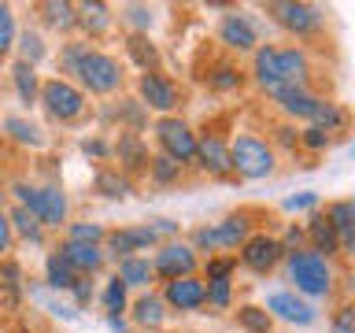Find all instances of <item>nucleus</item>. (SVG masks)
Listing matches in <instances>:
<instances>
[{
	"instance_id": "obj_19",
	"label": "nucleus",
	"mask_w": 355,
	"mask_h": 333,
	"mask_svg": "<svg viewBox=\"0 0 355 333\" xmlns=\"http://www.w3.org/2000/svg\"><path fill=\"white\" fill-rule=\"evenodd\" d=\"M255 78H259V85L266 89V93L285 89L282 74H277V49H259L255 52Z\"/></svg>"
},
{
	"instance_id": "obj_30",
	"label": "nucleus",
	"mask_w": 355,
	"mask_h": 333,
	"mask_svg": "<svg viewBox=\"0 0 355 333\" xmlns=\"http://www.w3.org/2000/svg\"><path fill=\"white\" fill-rule=\"evenodd\" d=\"M96 189H100L104 196H111V200L130 196V182H126V178H119L115 171H104V174H100V178H96Z\"/></svg>"
},
{
	"instance_id": "obj_7",
	"label": "nucleus",
	"mask_w": 355,
	"mask_h": 333,
	"mask_svg": "<svg viewBox=\"0 0 355 333\" xmlns=\"http://www.w3.org/2000/svg\"><path fill=\"white\" fill-rule=\"evenodd\" d=\"M193 266H196V255L193 248H185V244H166V248L159 252V259H155V271H159L163 278H193Z\"/></svg>"
},
{
	"instance_id": "obj_5",
	"label": "nucleus",
	"mask_w": 355,
	"mask_h": 333,
	"mask_svg": "<svg viewBox=\"0 0 355 333\" xmlns=\"http://www.w3.org/2000/svg\"><path fill=\"white\" fill-rule=\"evenodd\" d=\"M155 133H159L163 148H166V155H171L174 163H189V160L196 155V137L189 133L185 122H178V119H159Z\"/></svg>"
},
{
	"instance_id": "obj_49",
	"label": "nucleus",
	"mask_w": 355,
	"mask_h": 333,
	"mask_svg": "<svg viewBox=\"0 0 355 333\" xmlns=\"http://www.w3.org/2000/svg\"><path fill=\"white\" fill-rule=\"evenodd\" d=\"M130 22H137V26H148V22H152L148 8H130Z\"/></svg>"
},
{
	"instance_id": "obj_14",
	"label": "nucleus",
	"mask_w": 355,
	"mask_h": 333,
	"mask_svg": "<svg viewBox=\"0 0 355 333\" xmlns=\"http://www.w3.org/2000/svg\"><path fill=\"white\" fill-rule=\"evenodd\" d=\"M277 74H282L285 89H304V82H307V60L296 49H277Z\"/></svg>"
},
{
	"instance_id": "obj_25",
	"label": "nucleus",
	"mask_w": 355,
	"mask_h": 333,
	"mask_svg": "<svg viewBox=\"0 0 355 333\" xmlns=\"http://www.w3.org/2000/svg\"><path fill=\"white\" fill-rule=\"evenodd\" d=\"M148 278H152V266L144 263V259H122L119 263V282L122 285H148Z\"/></svg>"
},
{
	"instance_id": "obj_40",
	"label": "nucleus",
	"mask_w": 355,
	"mask_h": 333,
	"mask_svg": "<svg viewBox=\"0 0 355 333\" xmlns=\"http://www.w3.org/2000/svg\"><path fill=\"white\" fill-rule=\"evenodd\" d=\"M148 163H152V174L159 178V182H174L178 178V163L171 155H159V160H148Z\"/></svg>"
},
{
	"instance_id": "obj_32",
	"label": "nucleus",
	"mask_w": 355,
	"mask_h": 333,
	"mask_svg": "<svg viewBox=\"0 0 355 333\" xmlns=\"http://www.w3.org/2000/svg\"><path fill=\"white\" fill-rule=\"evenodd\" d=\"M241 322H244V330H252V333H270V315L259 307H241Z\"/></svg>"
},
{
	"instance_id": "obj_26",
	"label": "nucleus",
	"mask_w": 355,
	"mask_h": 333,
	"mask_svg": "<svg viewBox=\"0 0 355 333\" xmlns=\"http://www.w3.org/2000/svg\"><path fill=\"white\" fill-rule=\"evenodd\" d=\"M4 130H8L19 144H33V148H41V144H44V133L33 126V122H26V119H8Z\"/></svg>"
},
{
	"instance_id": "obj_31",
	"label": "nucleus",
	"mask_w": 355,
	"mask_h": 333,
	"mask_svg": "<svg viewBox=\"0 0 355 333\" xmlns=\"http://www.w3.org/2000/svg\"><path fill=\"white\" fill-rule=\"evenodd\" d=\"M130 56H133V60H137V63L144 67V71L159 63V56H155V49L148 44V37H141V33H137V37H130Z\"/></svg>"
},
{
	"instance_id": "obj_41",
	"label": "nucleus",
	"mask_w": 355,
	"mask_h": 333,
	"mask_svg": "<svg viewBox=\"0 0 355 333\" xmlns=\"http://www.w3.org/2000/svg\"><path fill=\"white\" fill-rule=\"evenodd\" d=\"M100 237H104V230L93 226V222H82V226L71 230V241H82V244H96Z\"/></svg>"
},
{
	"instance_id": "obj_1",
	"label": "nucleus",
	"mask_w": 355,
	"mask_h": 333,
	"mask_svg": "<svg viewBox=\"0 0 355 333\" xmlns=\"http://www.w3.org/2000/svg\"><path fill=\"white\" fill-rule=\"evenodd\" d=\"M71 71L89 85V93H115L119 82H122L119 63L104 52H89V49H78V60H74Z\"/></svg>"
},
{
	"instance_id": "obj_46",
	"label": "nucleus",
	"mask_w": 355,
	"mask_h": 333,
	"mask_svg": "<svg viewBox=\"0 0 355 333\" xmlns=\"http://www.w3.org/2000/svg\"><path fill=\"white\" fill-rule=\"evenodd\" d=\"M233 271V259H215V263H207V274L211 278H230Z\"/></svg>"
},
{
	"instance_id": "obj_15",
	"label": "nucleus",
	"mask_w": 355,
	"mask_h": 333,
	"mask_svg": "<svg viewBox=\"0 0 355 333\" xmlns=\"http://www.w3.org/2000/svg\"><path fill=\"white\" fill-rule=\"evenodd\" d=\"M218 33H222V41H226L230 49H237V52H248L255 44V26L244 15H226Z\"/></svg>"
},
{
	"instance_id": "obj_48",
	"label": "nucleus",
	"mask_w": 355,
	"mask_h": 333,
	"mask_svg": "<svg viewBox=\"0 0 355 333\" xmlns=\"http://www.w3.org/2000/svg\"><path fill=\"white\" fill-rule=\"evenodd\" d=\"M8 241H11V222L8 215H0V252H8Z\"/></svg>"
},
{
	"instance_id": "obj_21",
	"label": "nucleus",
	"mask_w": 355,
	"mask_h": 333,
	"mask_svg": "<svg viewBox=\"0 0 355 333\" xmlns=\"http://www.w3.org/2000/svg\"><path fill=\"white\" fill-rule=\"evenodd\" d=\"M274 96L282 100V108L288 111V115H300V119H307L311 111H315V104H318V100L311 96L307 89H277Z\"/></svg>"
},
{
	"instance_id": "obj_9",
	"label": "nucleus",
	"mask_w": 355,
	"mask_h": 333,
	"mask_svg": "<svg viewBox=\"0 0 355 333\" xmlns=\"http://www.w3.org/2000/svg\"><path fill=\"white\" fill-rule=\"evenodd\" d=\"M282 241H274V237H252L248 244H244V252H241V259L244 266H252V271H270V266L282 259Z\"/></svg>"
},
{
	"instance_id": "obj_28",
	"label": "nucleus",
	"mask_w": 355,
	"mask_h": 333,
	"mask_svg": "<svg viewBox=\"0 0 355 333\" xmlns=\"http://www.w3.org/2000/svg\"><path fill=\"white\" fill-rule=\"evenodd\" d=\"M133 315H137L141 326H159L163 322V300L159 296H141L133 304Z\"/></svg>"
},
{
	"instance_id": "obj_39",
	"label": "nucleus",
	"mask_w": 355,
	"mask_h": 333,
	"mask_svg": "<svg viewBox=\"0 0 355 333\" xmlns=\"http://www.w3.org/2000/svg\"><path fill=\"white\" fill-rule=\"evenodd\" d=\"M204 296L215 307H226L230 304V278H211V289H204Z\"/></svg>"
},
{
	"instance_id": "obj_50",
	"label": "nucleus",
	"mask_w": 355,
	"mask_h": 333,
	"mask_svg": "<svg viewBox=\"0 0 355 333\" xmlns=\"http://www.w3.org/2000/svg\"><path fill=\"white\" fill-rule=\"evenodd\" d=\"M82 152H85V155H104V152H107V144H104V141H85V144H82Z\"/></svg>"
},
{
	"instance_id": "obj_42",
	"label": "nucleus",
	"mask_w": 355,
	"mask_h": 333,
	"mask_svg": "<svg viewBox=\"0 0 355 333\" xmlns=\"http://www.w3.org/2000/svg\"><path fill=\"white\" fill-rule=\"evenodd\" d=\"M211 85H215V89H233V85H241V78H237L233 67H218V71L211 74Z\"/></svg>"
},
{
	"instance_id": "obj_34",
	"label": "nucleus",
	"mask_w": 355,
	"mask_h": 333,
	"mask_svg": "<svg viewBox=\"0 0 355 333\" xmlns=\"http://www.w3.org/2000/svg\"><path fill=\"white\" fill-rule=\"evenodd\" d=\"M104 307L111 311V315L126 307V285H122L119 278H111V282H107V289H104Z\"/></svg>"
},
{
	"instance_id": "obj_13",
	"label": "nucleus",
	"mask_w": 355,
	"mask_h": 333,
	"mask_svg": "<svg viewBox=\"0 0 355 333\" xmlns=\"http://www.w3.org/2000/svg\"><path fill=\"white\" fill-rule=\"evenodd\" d=\"M266 307L277 311L282 318L288 322H300V326H307V322H315V307L304 304V300H296L293 293H274L270 300H266Z\"/></svg>"
},
{
	"instance_id": "obj_22",
	"label": "nucleus",
	"mask_w": 355,
	"mask_h": 333,
	"mask_svg": "<svg viewBox=\"0 0 355 333\" xmlns=\"http://www.w3.org/2000/svg\"><path fill=\"white\" fill-rule=\"evenodd\" d=\"M119 160L130 166V171H137V166H144L148 163V152H144V144H141V137L137 133H126V137H119Z\"/></svg>"
},
{
	"instance_id": "obj_37",
	"label": "nucleus",
	"mask_w": 355,
	"mask_h": 333,
	"mask_svg": "<svg viewBox=\"0 0 355 333\" xmlns=\"http://www.w3.org/2000/svg\"><path fill=\"white\" fill-rule=\"evenodd\" d=\"M11 41H15V19H11L8 4H0V56L11 49Z\"/></svg>"
},
{
	"instance_id": "obj_27",
	"label": "nucleus",
	"mask_w": 355,
	"mask_h": 333,
	"mask_svg": "<svg viewBox=\"0 0 355 333\" xmlns=\"http://www.w3.org/2000/svg\"><path fill=\"white\" fill-rule=\"evenodd\" d=\"M44 271H49V285L52 289H74V271L63 263V255H49V263H44Z\"/></svg>"
},
{
	"instance_id": "obj_52",
	"label": "nucleus",
	"mask_w": 355,
	"mask_h": 333,
	"mask_svg": "<svg viewBox=\"0 0 355 333\" xmlns=\"http://www.w3.org/2000/svg\"><path fill=\"white\" fill-rule=\"evenodd\" d=\"M107 326L115 330V333H126V322H122L119 315H111V318H107Z\"/></svg>"
},
{
	"instance_id": "obj_24",
	"label": "nucleus",
	"mask_w": 355,
	"mask_h": 333,
	"mask_svg": "<svg viewBox=\"0 0 355 333\" xmlns=\"http://www.w3.org/2000/svg\"><path fill=\"white\" fill-rule=\"evenodd\" d=\"M307 119H315V130H322V133H329V130L344 126V111H340L337 104H326V100H318L315 111H311Z\"/></svg>"
},
{
	"instance_id": "obj_6",
	"label": "nucleus",
	"mask_w": 355,
	"mask_h": 333,
	"mask_svg": "<svg viewBox=\"0 0 355 333\" xmlns=\"http://www.w3.org/2000/svg\"><path fill=\"white\" fill-rule=\"evenodd\" d=\"M244 237H248V219L244 215H233L215 230H196L200 248H233V244H241Z\"/></svg>"
},
{
	"instance_id": "obj_38",
	"label": "nucleus",
	"mask_w": 355,
	"mask_h": 333,
	"mask_svg": "<svg viewBox=\"0 0 355 333\" xmlns=\"http://www.w3.org/2000/svg\"><path fill=\"white\" fill-rule=\"evenodd\" d=\"M44 11H49V22L52 26H60V30H67V26H74V8L71 4H44Z\"/></svg>"
},
{
	"instance_id": "obj_2",
	"label": "nucleus",
	"mask_w": 355,
	"mask_h": 333,
	"mask_svg": "<svg viewBox=\"0 0 355 333\" xmlns=\"http://www.w3.org/2000/svg\"><path fill=\"white\" fill-rule=\"evenodd\" d=\"M226 152H230V166L244 178H266L274 171V152L255 137H237Z\"/></svg>"
},
{
	"instance_id": "obj_10",
	"label": "nucleus",
	"mask_w": 355,
	"mask_h": 333,
	"mask_svg": "<svg viewBox=\"0 0 355 333\" xmlns=\"http://www.w3.org/2000/svg\"><path fill=\"white\" fill-rule=\"evenodd\" d=\"M204 282H196V278H174V282H166V304H174L178 311H193L204 304Z\"/></svg>"
},
{
	"instance_id": "obj_51",
	"label": "nucleus",
	"mask_w": 355,
	"mask_h": 333,
	"mask_svg": "<svg viewBox=\"0 0 355 333\" xmlns=\"http://www.w3.org/2000/svg\"><path fill=\"white\" fill-rule=\"evenodd\" d=\"M74 296H78V304H85V300L93 296V289H89V282H74Z\"/></svg>"
},
{
	"instance_id": "obj_17",
	"label": "nucleus",
	"mask_w": 355,
	"mask_h": 333,
	"mask_svg": "<svg viewBox=\"0 0 355 333\" xmlns=\"http://www.w3.org/2000/svg\"><path fill=\"white\" fill-rule=\"evenodd\" d=\"M155 241V233L148 226H133V230H119V233H111L107 244H111V252L122 255V259H130V252H137L144 248V244H152Z\"/></svg>"
},
{
	"instance_id": "obj_43",
	"label": "nucleus",
	"mask_w": 355,
	"mask_h": 333,
	"mask_svg": "<svg viewBox=\"0 0 355 333\" xmlns=\"http://www.w3.org/2000/svg\"><path fill=\"white\" fill-rule=\"evenodd\" d=\"M318 204V193H300V196H288L285 207L288 211H304V207H315Z\"/></svg>"
},
{
	"instance_id": "obj_16",
	"label": "nucleus",
	"mask_w": 355,
	"mask_h": 333,
	"mask_svg": "<svg viewBox=\"0 0 355 333\" xmlns=\"http://www.w3.org/2000/svg\"><path fill=\"white\" fill-rule=\"evenodd\" d=\"M60 255H63V263L71 266V271H82V274H89V271H96V266H100V248H96V244L67 241L60 248Z\"/></svg>"
},
{
	"instance_id": "obj_45",
	"label": "nucleus",
	"mask_w": 355,
	"mask_h": 333,
	"mask_svg": "<svg viewBox=\"0 0 355 333\" xmlns=\"http://www.w3.org/2000/svg\"><path fill=\"white\" fill-rule=\"evenodd\" d=\"M304 144H307V148H326V144H329V133H322V130L311 126V130L304 133Z\"/></svg>"
},
{
	"instance_id": "obj_29",
	"label": "nucleus",
	"mask_w": 355,
	"mask_h": 333,
	"mask_svg": "<svg viewBox=\"0 0 355 333\" xmlns=\"http://www.w3.org/2000/svg\"><path fill=\"white\" fill-rule=\"evenodd\" d=\"M15 89H19V96L26 100V104H33V96H37V78H33V67L30 63H15Z\"/></svg>"
},
{
	"instance_id": "obj_53",
	"label": "nucleus",
	"mask_w": 355,
	"mask_h": 333,
	"mask_svg": "<svg viewBox=\"0 0 355 333\" xmlns=\"http://www.w3.org/2000/svg\"><path fill=\"white\" fill-rule=\"evenodd\" d=\"M300 241H304V233H300V230L293 226V230H288V237H285V244H293V248H296Z\"/></svg>"
},
{
	"instance_id": "obj_23",
	"label": "nucleus",
	"mask_w": 355,
	"mask_h": 333,
	"mask_svg": "<svg viewBox=\"0 0 355 333\" xmlns=\"http://www.w3.org/2000/svg\"><path fill=\"white\" fill-rule=\"evenodd\" d=\"M311 241H315V252L322 255V252H337V233H333V226H329V219H322V215H315L311 219Z\"/></svg>"
},
{
	"instance_id": "obj_54",
	"label": "nucleus",
	"mask_w": 355,
	"mask_h": 333,
	"mask_svg": "<svg viewBox=\"0 0 355 333\" xmlns=\"http://www.w3.org/2000/svg\"><path fill=\"white\" fill-rule=\"evenodd\" d=\"M0 196H4V193H0Z\"/></svg>"
},
{
	"instance_id": "obj_36",
	"label": "nucleus",
	"mask_w": 355,
	"mask_h": 333,
	"mask_svg": "<svg viewBox=\"0 0 355 333\" xmlns=\"http://www.w3.org/2000/svg\"><path fill=\"white\" fill-rule=\"evenodd\" d=\"M11 222H15V230L22 233V237H30V241H37V237H41V230H37V219H33L26 207H15V215H11Z\"/></svg>"
},
{
	"instance_id": "obj_44",
	"label": "nucleus",
	"mask_w": 355,
	"mask_h": 333,
	"mask_svg": "<svg viewBox=\"0 0 355 333\" xmlns=\"http://www.w3.org/2000/svg\"><path fill=\"white\" fill-rule=\"evenodd\" d=\"M4 285H8V293H11V300H15V293H19V266L15 263H4Z\"/></svg>"
},
{
	"instance_id": "obj_20",
	"label": "nucleus",
	"mask_w": 355,
	"mask_h": 333,
	"mask_svg": "<svg viewBox=\"0 0 355 333\" xmlns=\"http://www.w3.org/2000/svg\"><path fill=\"white\" fill-rule=\"evenodd\" d=\"M196 155H200V163H204L211 174H226L230 171V152H226V144H222L218 137H204L196 144Z\"/></svg>"
},
{
	"instance_id": "obj_12",
	"label": "nucleus",
	"mask_w": 355,
	"mask_h": 333,
	"mask_svg": "<svg viewBox=\"0 0 355 333\" xmlns=\"http://www.w3.org/2000/svg\"><path fill=\"white\" fill-rule=\"evenodd\" d=\"M141 96H144V104L155 108V111H171L174 108V85L166 82L163 74H141Z\"/></svg>"
},
{
	"instance_id": "obj_4",
	"label": "nucleus",
	"mask_w": 355,
	"mask_h": 333,
	"mask_svg": "<svg viewBox=\"0 0 355 333\" xmlns=\"http://www.w3.org/2000/svg\"><path fill=\"white\" fill-rule=\"evenodd\" d=\"M41 100H44V108H49L52 119H78V115H82V108H85V96L78 93L74 85L60 82V78L41 89Z\"/></svg>"
},
{
	"instance_id": "obj_3",
	"label": "nucleus",
	"mask_w": 355,
	"mask_h": 333,
	"mask_svg": "<svg viewBox=\"0 0 355 333\" xmlns=\"http://www.w3.org/2000/svg\"><path fill=\"white\" fill-rule=\"evenodd\" d=\"M288 274H293L296 289H304V293H311V296H326L329 293L326 255H318V252H293V259H288Z\"/></svg>"
},
{
	"instance_id": "obj_18",
	"label": "nucleus",
	"mask_w": 355,
	"mask_h": 333,
	"mask_svg": "<svg viewBox=\"0 0 355 333\" xmlns=\"http://www.w3.org/2000/svg\"><path fill=\"white\" fill-rule=\"evenodd\" d=\"M352 215H355V207L348 204V200L333 204V211H329V226H333V233H337L340 248H355V222H352Z\"/></svg>"
},
{
	"instance_id": "obj_11",
	"label": "nucleus",
	"mask_w": 355,
	"mask_h": 333,
	"mask_svg": "<svg viewBox=\"0 0 355 333\" xmlns=\"http://www.w3.org/2000/svg\"><path fill=\"white\" fill-rule=\"evenodd\" d=\"M30 215L37 219V222H49V226H60L63 215H67V200H63V193H60V189H37Z\"/></svg>"
},
{
	"instance_id": "obj_47",
	"label": "nucleus",
	"mask_w": 355,
	"mask_h": 333,
	"mask_svg": "<svg viewBox=\"0 0 355 333\" xmlns=\"http://www.w3.org/2000/svg\"><path fill=\"white\" fill-rule=\"evenodd\" d=\"M352 322H355V311H352V307H344V311H340V318H337V333H352Z\"/></svg>"
},
{
	"instance_id": "obj_33",
	"label": "nucleus",
	"mask_w": 355,
	"mask_h": 333,
	"mask_svg": "<svg viewBox=\"0 0 355 333\" xmlns=\"http://www.w3.org/2000/svg\"><path fill=\"white\" fill-rule=\"evenodd\" d=\"M82 19H85V26L93 30V33H100V30H107V8L104 4H82Z\"/></svg>"
},
{
	"instance_id": "obj_8",
	"label": "nucleus",
	"mask_w": 355,
	"mask_h": 333,
	"mask_svg": "<svg viewBox=\"0 0 355 333\" xmlns=\"http://www.w3.org/2000/svg\"><path fill=\"white\" fill-rule=\"evenodd\" d=\"M270 11L277 15V22L282 26H288V30H296V33H311V30H318V22H322V15H318V8H311V4H270Z\"/></svg>"
},
{
	"instance_id": "obj_35",
	"label": "nucleus",
	"mask_w": 355,
	"mask_h": 333,
	"mask_svg": "<svg viewBox=\"0 0 355 333\" xmlns=\"http://www.w3.org/2000/svg\"><path fill=\"white\" fill-rule=\"evenodd\" d=\"M19 44H22V63H37L41 60V56H44V44H41V37H37V33H22V37H19Z\"/></svg>"
}]
</instances>
